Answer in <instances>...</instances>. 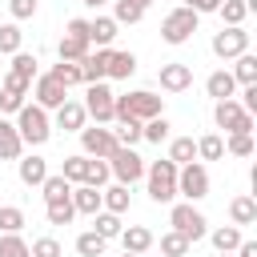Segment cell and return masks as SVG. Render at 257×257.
I'll use <instances>...</instances> for the list:
<instances>
[{"mask_svg":"<svg viewBox=\"0 0 257 257\" xmlns=\"http://www.w3.org/2000/svg\"><path fill=\"white\" fill-rule=\"evenodd\" d=\"M209 48H213V56H221V60H237L241 52H249V32H245V28H221V32H213Z\"/></svg>","mask_w":257,"mask_h":257,"instance_id":"10","label":"cell"},{"mask_svg":"<svg viewBox=\"0 0 257 257\" xmlns=\"http://www.w3.org/2000/svg\"><path fill=\"white\" fill-rule=\"evenodd\" d=\"M169 120L165 116H153V120H145L141 124V141H149V145H161V141H169Z\"/></svg>","mask_w":257,"mask_h":257,"instance_id":"34","label":"cell"},{"mask_svg":"<svg viewBox=\"0 0 257 257\" xmlns=\"http://www.w3.org/2000/svg\"><path fill=\"white\" fill-rule=\"evenodd\" d=\"M104 64H108V48L88 52V56L80 60V76H84V84H100V80H104Z\"/></svg>","mask_w":257,"mask_h":257,"instance_id":"24","label":"cell"},{"mask_svg":"<svg viewBox=\"0 0 257 257\" xmlns=\"http://www.w3.org/2000/svg\"><path fill=\"white\" fill-rule=\"evenodd\" d=\"M116 32H120V24H116L112 16H96V20H88V44H96V48H108V44L116 40Z\"/></svg>","mask_w":257,"mask_h":257,"instance_id":"21","label":"cell"},{"mask_svg":"<svg viewBox=\"0 0 257 257\" xmlns=\"http://www.w3.org/2000/svg\"><path fill=\"white\" fill-rule=\"evenodd\" d=\"M185 8H189V12H197V16H205V12H217V8H221V0H185Z\"/></svg>","mask_w":257,"mask_h":257,"instance_id":"50","label":"cell"},{"mask_svg":"<svg viewBox=\"0 0 257 257\" xmlns=\"http://www.w3.org/2000/svg\"><path fill=\"white\" fill-rule=\"evenodd\" d=\"M205 237H209V241H213V249H217V253H233V249H237V245H241V241H245V237H241V229H237V225H217V229H209V233H205Z\"/></svg>","mask_w":257,"mask_h":257,"instance_id":"27","label":"cell"},{"mask_svg":"<svg viewBox=\"0 0 257 257\" xmlns=\"http://www.w3.org/2000/svg\"><path fill=\"white\" fill-rule=\"evenodd\" d=\"M20 40H24V32H20L16 20H12V24H0V52H4V56H16V52H20Z\"/></svg>","mask_w":257,"mask_h":257,"instance_id":"38","label":"cell"},{"mask_svg":"<svg viewBox=\"0 0 257 257\" xmlns=\"http://www.w3.org/2000/svg\"><path fill=\"white\" fill-rule=\"evenodd\" d=\"M112 133H116V145H124V149H133V145L141 141V120H120V124H116Z\"/></svg>","mask_w":257,"mask_h":257,"instance_id":"45","label":"cell"},{"mask_svg":"<svg viewBox=\"0 0 257 257\" xmlns=\"http://www.w3.org/2000/svg\"><path fill=\"white\" fill-rule=\"evenodd\" d=\"M88 52H92L88 36H72V32H64V36H60V44H56V56H60V60H68V64H80Z\"/></svg>","mask_w":257,"mask_h":257,"instance_id":"17","label":"cell"},{"mask_svg":"<svg viewBox=\"0 0 257 257\" xmlns=\"http://www.w3.org/2000/svg\"><path fill=\"white\" fill-rule=\"evenodd\" d=\"M124 257H137V253H124Z\"/></svg>","mask_w":257,"mask_h":257,"instance_id":"57","label":"cell"},{"mask_svg":"<svg viewBox=\"0 0 257 257\" xmlns=\"http://www.w3.org/2000/svg\"><path fill=\"white\" fill-rule=\"evenodd\" d=\"M128 4H137L141 12H149V4H153V0H128Z\"/></svg>","mask_w":257,"mask_h":257,"instance_id":"54","label":"cell"},{"mask_svg":"<svg viewBox=\"0 0 257 257\" xmlns=\"http://www.w3.org/2000/svg\"><path fill=\"white\" fill-rule=\"evenodd\" d=\"M84 173H88V157H84V153H76V157H64V169H60V177H64L68 185H84Z\"/></svg>","mask_w":257,"mask_h":257,"instance_id":"33","label":"cell"},{"mask_svg":"<svg viewBox=\"0 0 257 257\" xmlns=\"http://www.w3.org/2000/svg\"><path fill=\"white\" fill-rule=\"evenodd\" d=\"M133 72H137V56H133V52H112V48H108L104 76H112V80H128Z\"/></svg>","mask_w":257,"mask_h":257,"instance_id":"23","label":"cell"},{"mask_svg":"<svg viewBox=\"0 0 257 257\" xmlns=\"http://www.w3.org/2000/svg\"><path fill=\"white\" fill-rule=\"evenodd\" d=\"M16 173H20V181H24L28 189H40V185H44V177H48V161H44V157H36V153H28V157H20V161H16Z\"/></svg>","mask_w":257,"mask_h":257,"instance_id":"15","label":"cell"},{"mask_svg":"<svg viewBox=\"0 0 257 257\" xmlns=\"http://www.w3.org/2000/svg\"><path fill=\"white\" fill-rule=\"evenodd\" d=\"M112 173H108V161H92L88 157V173H84V185H92V189H104V181H108Z\"/></svg>","mask_w":257,"mask_h":257,"instance_id":"46","label":"cell"},{"mask_svg":"<svg viewBox=\"0 0 257 257\" xmlns=\"http://www.w3.org/2000/svg\"><path fill=\"white\" fill-rule=\"evenodd\" d=\"M116 149H120V145H116V133H112V128H104V124H84V128H80V153H84V157L108 161Z\"/></svg>","mask_w":257,"mask_h":257,"instance_id":"6","label":"cell"},{"mask_svg":"<svg viewBox=\"0 0 257 257\" xmlns=\"http://www.w3.org/2000/svg\"><path fill=\"white\" fill-rule=\"evenodd\" d=\"M177 197H185L189 205L201 201V197H209V169L201 161H189V165L177 169Z\"/></svg>","mask_w":257,"mask_h":257,"instance_id":"7","label":"cell"},{"mask_svg":"<svg viewBox=\"0 0 257 257\" xmlns=\"http://www.w3.org/2000/svg\"><path fill=\"white\" fill-rule=\"evenodd\" d=\"M157 80H161L165 92H185V88L193 84V68H189L185 60H169V64L157 68Z\"/></svg>","mask_w":257,"mask_h":257,"instance_id":"14","label":"cell"},{"mask_svg":"<svg viewBox=\"0 0 257 257\" xmlns=\"http://www.w3.org/2000/svg\"><path fill=\"white\" fill-rule=\"evenodd\" d=\"M72 197V193H68ZM52 201V205H44V217H48V225H68L72 217H76V209H72V201Z\"/></svg>","mask_w":257,"mask_h":257,"instance_id":"36","label":"cell"},{"mask_svg":"<svg viewBox=\"0 0 257 257\" xmlns=\"http://www.w3.org/2000/svg\"><path fill=\"white\" fill-rule=\"evenodd\" d=\"M20 157H24V141H20L16 124L0 116V161H20Z\"/></svg>","mask_w":257,"mask_h":257,"instance_id":"20","label":"cell"},{"mask_svg":"<svg viewBox=\"0 0 257 257\" xmlns=\"http://www.w3.org/2000/svg\"><path fill=\"white\" fill-rule=\"evenodd\" d=\"M197 24H201V16L181 4V8H173V12L161 20V40H165V44H185V40H193Z\"/></svg>","mask_w":257,"mask_h":257,"instance_id":"5","label":"cell"},{"mask_svg":"<svg viewBox=\"0 0 257 257\" xmlns=\"http://www.w3.org/2000/svg\"><path fill=\"white\" fill-rule=\"evenodd\" d=\"M8 72L32 84V80H36V56H32V52H16V56H12V68H8Z\"/></svg>","mask_w":257,"mask_h":257,"instance_id":"40","label":"cell"},{"mask_svg":"<svg viewBox=\"0 0 257 257\" xmlns=\"http://www.w3.org/2000/svg\"><path fill=\"white\" fill-rule=\"evenodd\" d=\"M64 32H72V36H88V20H80V16H76V20H68V24H64Z\"/></svg>","mask_w":257,"mask_h":257,"instance_id":"52","label":"cell"},{"mask_svg":"<svg viewBox=\"0 0 257 257\" xmlns=\"http://www.w3.org/2000/svg\"><path fill=\"white\" fill-rule=\"evenodd\" d=\"M112 20H116V24H137V20H145V12H141L137 4H128V0H116Z\"/></svg>","mask_w":257,"mask_h":257,"instance_id":"47","label":"cell"},{"mask_svg":"<svg viewBox=\"0 0 257 257\" xmlns=\"http://www.w3.org/2000/svg\"><path fill=\"white\" fill-rule=\"evenodd\" d=\"M128 201H133V197H128V185H108V189H100V209H104V213H116V217H120V213H128Z\"/></svg>","mask_w":257,"mask_h":257,"instance_id":"25","label":"cell"},{"mask_svg":"<svg viewBox=\"0 0 257 257\" xmlns=\"http://www.w3.org/2000/svg\"><path fill=\"white\" fill-rule=\"evenodd\" d=\"M0 257H32V249L20 233H0Z\"/></svg>","mask_w":257,"mask_h":257,"instance_id":"39","label":"cell"},{"mask_svg":"<svg viewBox=\"0 0 257 257\" xmlns=\"http://www.w3.org/2000/svg\"><path fill=\"white\" fill-rule=\"evenodd\" d=\"M28 88H32V84H28V80H20V76H12V72H8V76H0V112H20V108L28 104V100H24V96H28Z\"/></svg>","mask_w":257,"mask_h":257,"instance_id":"13","label":"cell"},{"mask_svg":"<svg viewBox=\"0 0 257 257\" xmlns=\"http://www.w3.org/2000/svg\"><path fill=\"white\" fill-rule=\"evenodd\" d=\"M233 253H237V257H257V241H241Z\"/></svg>","mask_w":257,"mask_h":257,"instance_id":"53","label":"cell"},{"mask_svg":"<svg viewBox=\"0 0 257 257\" xmlns=\"http://www.w3.org/2000/svg\"><path fill=\"white\" fill-rule=\"evenodd\" d=\"M245 112H257V84H245V92H241V100H237Z\"/></svg>","mask_w":257,"mask_h":257,"instance_id":"51","label":"cell"},{"mask_svg":"<svg viewBox=\"0 0 257 257\" xmlns=\"http://www.w3.org/2000/svg\"><path fill=\"white\" fill-rule=\"evenodd\" d=\"M217 257H229V253H217Z\"/></svg>","mask_w":257,"mask_h":257,"instance_id":"56","label":"cell"},{"mask_svg":"<svg viewBox=\"0 0 257 257\" xmlns=\"http://www.w3.org/2000/svg\"><path fill=\"white\" fill-rule=\"evenodd\" d=\"M197 157H201V161H221V157H225V137H217V133L201 137V141H197Z\"/></svg>","mask_w":257,"mask_h":257,"instance_id":"35","label":"cell"},{"mask_svg":"<svg viewBox=\"0 0 257 257\" xmlns=\"http://www.w3.org/2000/svg\"><path fill=\"white\" fill-rule=\"evenodd\" d=\"M189 249H193V245H189V241H185L181 233H173V229H169V233L161 237V257H185Z\"/></svg>","mask_w":257,"mask_h":257,"instance_id":"44","label":"cell"},{"mask_svg":"<svg viewBox=\"0 0 257 257\" xmlns=\"http://www.w3.org/2000/svg\"><path fill=\"white\" fill-rule=\"evenodd\" d=\"M28 249H32V257H60V241L56 237H36Z\"/></svg>","mask_w":257,"mask_h":257,"instance_id":"48","label":"cell"},{"mask_svg":"<svg viewBox=\"0 0 257 257\" xmlns=\"http://www.w3.org/2000/svg\"><path fill=\"white\" fill-rule=\"evenodd\" d=\"M16 133H20V141L24 145H32V149H40V145H48V137H52V120H48V112L40 108V104H24L20 112H16Z\"/></svg>","mask_w":257,"mask_h":257,"instance_id":"2","label":"cell"},{"mask_svg":"<svg viewBox=\"0 0 257 257\" xmlns=\"http://www.w3.org/2000/svg\"><path fill=\"white\" fill-rule=\"evenodd\" d=\"M72 209L76 213H84V217H92V213H100V189H92V185H72Z\"/></svg>","mask_w":257,"mask_h":257,"instance_id":"22","label":"cell"},{"mask_svg":"<svg viewBox=\"0 0 257 257\" xmlns=\"http://www.w3.org/2000/svg\"><path fill=\"white\" fill-rule=\"evenodd\" d=\"M225 153H233V157H253V133H229V137H225Z\"/></svg>","mask_w":257,"mask_h":257,"instance_id":"43","label":"cell"},{"mask_svg":"<svg viewBox=\"0 0 257 257\" xmlns=\"http://www.w3.org/2000/svg\"><path fill=\"white\" fill-rule=\"evenodd\" d=\"M64 88H72V84H84V76H80V64H68V60H60V64H52L48 68Z\"/></svg>","mask_w":257,"mask_h":257,"instance_id":"42","label":"cell"},{"mask_svg":"<svg viewBox=\"0 0 257 257\" xmlns=\"http://www.w3.org/2000/svg\"><path fill=\"white\" fill-rule=\"evenodd\" d=\"M217 16L225 20V28H245V16H249V8H245V0H221Z\"/></svg>","mask_w":257,"mask_h":257,"instance_id":"30","label":"cell"},{"mask_svg":"<svg viewBox=\"0 0 257 257\" xmlns=\"http://www.w3.org/2000/svg\"><path fill=\"white\" fill-rule=\"evenodd\" d=\"M205 92H209L213 100H233V92H237V80H233V72H229V68H217V72H209V76H205Z\"/></svg>","mask_w":257,"mask_h":257,"instance_id":"18","label":"cell"},{"mask_svg":"<svg viewBox=\"0 0 257 257\" xmlns=\"http://www.w3.org/2000/svg\"><path fill=\"white\" fill-rule=\"evenodd\" d=\"M40 193H44V205H52V201H64V197L72 193V185H68L60 173H48L44 185H40Z\"/></svg>","mask_w":257,"mask_h":257,"instance_id":"32","label":"cell"},{"mask_svg":"<svg viewBox=\"0 0 257 257\" xmlns=\"http://www.w3.org/2000/svg\"><path fill=\"white\" fill-rule=\"evenodd\" d=\"M84 124H88V112H84L80 100H64V104L56 108V128H64V133H80Z\"/></svg>","mask_w":257,"mask_h":257,"instance_id":"16","label":"cell"},{"mask_svg":"<svg viewBox=\"0 0 257 257\" xmlns=\"http://www.w3.org/2000/svg\"><path fill=\"white\" fill-rule=\"evenodd\" d=\"M108 173L116 177V185H128V189H133V185L145 177V161L137 157V149H124V145H120V149L108 157Z\"/></svg>","mask_w":257,"mask_h":257,"instance_id":"8","label":"cell"},{"mask_svg":"<svg viewBox=\"0 0 257 257\" xmlns=\"http://www.w3.org/2000/svg\"><path fill=\"white\" fill-rule=\"evenodd\" d=\"M229 221L241 229V225H253L257 221V201L249 197V193H241V197H233L229 201Z\"/></svg>","mask_w":257,"mask_h":257,"instance_id":"26","label":"cell"},{"mask_svg":"<svg viewBox=\"0 0 257 257\" xmlns=\"http://www.w3.org/2000/svg\"><path fill=\"white\" fill-rule=\"evenodd\" d=\"M169 161L181 169V165H189V161H197V141L193 137H173L169 141Z\"/></svg>","mask_w":257,"mask_h":257,"instance_id":"28","label":"cell"},{"mask_svg":"<svg viewBox=\"0 0 257 257\" xmlns=\"http://www.w3.org/2000/svg\"><path fill=\"white\" fill-rule=\"evenodd\" d=\"M213 120L225 133H253V112H245L237 100H217L213 104Z\"/></svg>","mask_w":257,"mask_h":257,"instance_id":"9","label":"cell"},{"mask_svg":"<svg viewBox=\"0 0 257 257\" xmlns=\"http://www.w3.org/2000/svg\"><path fill=\"white\" fill-rule=\"evenodd\" d=\"M28 221H24V209L16 205H0V233H20Z\"/></svg>","mask_w":257,"mask_h":257,"instance_id":"41","label":"cell"},{"mask_svg":"<svg viewBox=\"0 0 257 257\" xmlns=\"http://www.w3.org/2000/svg\"><path fill=\"white\" fill-rule=\"evenodd\" d=\"M153 229H145V225H128V229H120V245H124V253H149L153 249Z\"/></svg>","mask_w":257,"mask_h":257,"instance_id":"19","label":"cell"},{"mask_svg":"<svg viewBox=\"0 0 257 257\" xmlns=\"http://www.w3.org/2000/svg\"><path fill=\"white\" fill-rule=\"evenodd\" d=\"M112 100H116V92L100 80V84H88V92H84V112L96 120V124H108L112 120Z\"/></svg>","mask_w":257,"mask_h":257,"instance_id":"11","label":"cell"},{"mask_svg":"<svg viewBox=\"0 0 257 257\" xmlns=\"http://www.w3.org/2000/svg\"><path fill=\"white\" fill-rule=\"evenodd\" d=\"M80 4H88V8H100V4H104V0H80Z\"/></svg>","mask_w":257,"mask_h":257,"instance_id":"55","label":"cell"},{"mask_svg":"<svg viewBox=\"0 0 257 257\" xmlns=\"http://www.w3.org/2000/svg\"><path fill=\"white\" fill-rule=\"evenodd\" d=\"M153 116H165V100L157 96V92H149V88H133V92H124V96H116L112 100V120L120 124V120H153Z\"/></svg>","mask_w":257,"mask_h":257,"instance_id":"1","label":"cell"},{"mask_svg":"<svg viewBox=\"0 0 257 257\" xmlns=\"http://www.w3.org/2000/svg\"><path fill=\"white\" fill-rule=\"evenodd\" d=\"M233 80L245 88V84H257V56L253 52H241L237 64H233Z\"/></svg>","mask_w":257,"mask_h":257,"instance_id":"31","label":"cell"},{"mask_svg":"<svg viewBox=\"0 0 257 257\" xmlns=\"http://www.w3.org/2000/svg\"><path fill=\"white\" fill-rule=\"evenodd\" d=\"M120 229H124V225H120V217H116V213H104V209H100V213H92V233H96V237L112 241V237H120Z\"/></svg>","mask_w":257,"mask_h":257,"instance_id":"29","label":"cell"},{"mask_svg":"<svg viewBox=\"0 0 257 257\" xmlns=\"http://www.w3.org/2000/svg\"><path fill=\"white\" fill-rule=\"evenodd\" d=\"M104 249H108V241H104V237H96L92 229L76 237V253H80V257H104Z\"/></svg>","mask_w":257,"mask_h":257,"instance_id":"37","label":"cell"},{"mask_svg":"<svg viewBox=\"0 0 257 257\" xmlns=\"http://www.w3.org/2000/svg\"><path fill=\"white\" fill-rule=\"evenodd\" d=\"M145 181H149V197L157 201V205H169L173 197H177V165L165 157V161H153L149 169H145Z\"/></svg>","mask_w":257,"mask_h":257,"instance_id":"3","label":"cell"},{"mask_svg":"<svg viewBox=\"0 0 257 257\" xmlns=\"http://www.w3.org/2000/svg\"><path fill=\"white\" fill-rule=\"evenodd\" d=\"M8 12H12V20H32L36 16V0H8Z\"/></svg>","mask_w":257,"mask_h":257,"instance_id":"49","label":"cell"},{"mask_svg":"<svg viewBox=\"0 0 257 257\" xmlns=\"http://www.w3.org/2000/svg\"><path fill=\"white\" fill-rule=\"evenodd\" d=\"M169 225H173V233H181L189 245H193V241H201V237L209 233V221H205V213H201V209H193L189 201L169 209Z\"/></svg>","mask_w":257,"mask_h":257,"instance_id":"4","label":"cell"},{"mask_svg":"<svg viewBox=\"0 0 257 257\" xmlns=\"http://www.w3.org/2000/svg\"><path fill=\"white\" fill-rule=\"evenodd\" d=\"M32 96H36V104L48 112V108H60V104L68 100V88H64L52 72H44V76H36V80H32Z\"/></svg>","mask_w":257,"mask_h":257,"instance_id":"12","label":"cell"}]
</instances>
